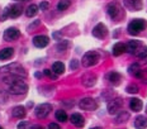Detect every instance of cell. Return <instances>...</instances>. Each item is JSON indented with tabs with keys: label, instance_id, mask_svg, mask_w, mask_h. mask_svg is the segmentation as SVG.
Wrapping results in <instances>:
<instances>
[{
	"label": "cell",
	"instance_id": "obj_29",
	"mask_svg": "<svg viewBox=\"0 0 147 129\" xmlns=\"http://www.w3.org/2000/svg\"><path fill=\"white\" fill-rule=\"evenodd\" d=\"M136 56L138 57V58H146L147 57V47L142 46V47L138 50V52L136 53Z\"/></svg>",
	"mask_w": 147,
	"mask_h": 129
},
{
	"label": "cell",
	"instance_id": "obj_17",
	"mask_svg": "<svg viewBox=\"0 0 147 129\" xmlns=\"http://www.w3.org/2000/svg\"><path fill=\"white\" fill-rule=\"evenodd\" d=\"M70 122H71L75 127H82L84 123H85V119H84V116H82L81 114L75 113V114H72L71 116H70Z\"/></svg>",
	"mask_w": 147,
	"mask_h": 129
},
{
	"label": "cell",
	"instance_id": "obj_16",
	"mask_svg": "<svg viewBox=\"0 0 147 129\" xmlns=\"http://www.w3.org/2000/svg\"><path fill=\"white\" fill-rule=\"evenodd\" d=\"M107 79H108V81H109L113 86H118L119 84H121V81H122L121 73H118V72H115V71L108 73V75H107Z\"/></svg>",
	"mask_w": 147,
	"mask_h": 129
},
{
	"label": "cell",
	"instance_id": "obj_25",
	"mask_svg": "<svg viewBox=\"0 0 147 129\" xmlns=\"http://www.w3.org/2000/svg\"><path fill=\"white\" fill-rule=\"evenodd\" d=\"M52 71H55L57 75H61V73L65 72V64L62 62H55L52 64Z\"/></svg>",
	"mask_w": 147,
	"mask_h": 129
},
{
	"label": "cell",
	"instance_id": "obj_18",
	"mask_svg": "<svg viewBox=\"0 0 147 129\" xmlns=\"http://www.w3.org/2000/svg\"><path fill=\"white\" fill-rule=\"evenodd\" d=\"M142 106H143V104H142V100L141 99L133 97V99L129 100V108L133 112H140V110L142 109Z\"/></svg>",
	"mask_w": 147,
	"mask_h": 129
},
{
	"label": "cell",
	"instance_id": "obj_9",
	"mask_svg": "<svg viewBox=\"0 0 147 129\" xmlns=\"http://www.w3.org/2000/svg\"><path fill=\"white\" fill-rule=\"evenodd\" d=\"M79 106H80V109H82V110H88V112H90V110L96 109L98 103L93 99V97H84V99L79 103Z\"/></svg>",
	"mask_w": 147,
	"mask_h": 129
},
{
	"label": "cell",
	"instance_id": "obj_36",
	"mask_svg": "<svg viewBox=\"0 0 147 129\" xmlns=\"http://www.w3.org/2000/svg\"><path fill=\"white\" fill-rule=\"evenodd\" d=\"M48 128L50 129H60V125L56 124V123H51V124L48 125Z\"/></svg>",
	"mask_w": 147,
	"mask_h": 129
},
{
	"label": "cell",
	"instance_id": "obj_40",
	"mask_svg": "<svg viewBox=\"0 0 147 129\" xmlns=\"http://www.w3.org/2000/svg\"><path fill=\"white\" fill-rule=\"evenodd\" d=\"M0 129H1V125H0Z\"/></svg>",
	"mask_w": 147,
	"mask_h": 129
},
{
	"label": "cell",
	"instance_id": "obj_30",
	"mask_svg": "<svg viewBox=\"0 0 147 129\" xmlns=\"http://www.w3.org/2000/svg\"><path fill=\"white\" fill-rule=\"evenodd\" d=\"M125 91H127L128 94H137L138 93V86L137 85H128L127 89H125Z\"/></svg>",
	"mask_w": 147,
	"mask_h": 129
},
{
	"label": "cell",
	"instance_id": "obj_28",
	"mask_svg": "<svg viewBox=\"0 0 147 129\" xmlns=\"http://www.w3.org/2000/svg\"><path fill=\"white\" fill-rule=\"evenodd\" d=\"M55 116H56V119L59 122H66L67 120V114H66V112H63V110H57L56 112V114H55Z\"/></svg>",
	"mask_w": 147,
	"mask_h": 129
},
{
	"label": "cell",
	"instance_id": "obj_39",
	"mask_svg": "<svg viewBox=\"0 0 147 129\" xmlns=\"http://www.w3.org/2000/svg\"><path fill=\"white\" fill-rule=\"evenodd\" d=\"M146 112H147V105H146Z\"/></svg>",
	"mask_w": 147,
	"mask_h": 129
},
{
	"label": "cell",
	"instance_id": "obj_33",
	"mask_svg": "<svg viewBox=\"0 0 147 129\" xmlns=\"http://www.w3.org/2000/svg\"><path fill=\"white\" fill-rule=\"evenodd\" d=\"M70 69L71 70H78L79 69V61L78 60H72L70 62Z\"/></svg>",
	"mask_w": 147,
	"mask_h": 129
},
{
	"label": "cell",
	"instance_id": "obj_31",
	"mask_svg": "<svg viewBox=\"0 0 147 129\" xmlns=\"http://www.w3.org/2000/svg\"><path fill=\"white\" fill-rule=\"evenodd\" d=\"M43 73H45L46 76H48L50 79H52V80H56L57 79V73L55 72V71H51V70H45Z\"/></svg>",
	"mask_w": 147,
	"mask_h": 129
},
{
	"label": "cell",
	"instance_id": "obj_24",
	"mask_svg": "<svg viewBox=\"0 0 147 129\" xmlns=\"http://www.w3.org/2000/svg\"><path fill=\"white\" fill-rule=\"evenodd\" d=\"M129 119V113L128 112H119L118 115L115 116V123L117 124H122V123H125Z\"/></svg>",
	"mask_w": 147,
	"mask_h": 129
},
{
	"label": "cell",
	"instance_id": "obj_8",
	"mask_svg": "<svg viewBox=\"0 0 147 129\" xmlns=\"http://www.w3.org/2000/svg\"><path fill=\"white\" fill-rule=\"evenodd\" d=\"M122 105H123V100L121 97H117V99H112L109 100L108 103V113L112 115L114 114H118L119 110H121Z\"/></svg>",
	"mask_w": 147,
	"mask_h": 129
},
{
	"label": "cell",
	"instance_id": "obj_1",
	"mask_svg": "<svg viewBox=\"0 0 147 129\" xmlns=\"http://www.w3.org/2000/svg\"><path fill=\"white\" fill-rule=\"evenodd\" d=\"M0 72L3 73H10V75H14V76H19V77H26L27 76V71L26 69L19 63H9L7 66H3L0 69Z\"/></svg>",
	"mask_w": 147,
	"mask_h": 129
},
{
	"label": "cell",
	"instance_id": "obj_38",
	"mask_svg": "<svg viewBox=\"0 0 147 129\" xmlns=\"http://www.w3.org/2000/svg\"><path fill=\"white\" fill-rule=\"evenodd\" d=\"M53 37H55L56 39H59V38H60V33H53Z\"/></svg>",
	"mask_w": 147,
	"mask_h": 129
},
{
	"label": "cell",
	"instance_id": "obj_2",
	"mask_svg": "<svg viewBox=\"0 0 147 129\" xmlns=\"http://www.w3.org/2000/svg\"><path fill=\"white\" fill-rule=\"evenodd\" d=\"M9 93L13 95H23L28 91V85L24 81H22V79L18 80V81L13 82V84L9 85Z\"/></svg>",
	"mask_w": 147,
	"mask_h": 129
},
{
	"label": "cell",
	"instance_id": "obj_37",
	"mask_svg": "<svg viewBox=\"0 0 147 129\" xmlns=\"http://www.w3.org/2000/svg\"><path fill=\"white\" fill-rule=\"evenodd\" d=\"M27 127H29V124L27 122H22L18 124V128H27Z\"/></svg>",
	"mask_w": 147,
	"mask_h": 129
},
{
	"label": "cell",
	"instance_id": "obj_12",
	"mask_svg": "<svg viewBox=\"0 0 147 129\" xmlns=\"http://www.w3.org/2000/svg\"><path fill=\"white\" fill-rule=\"evenodd\" d=\"M107 34H108V29H107V27L104 26L103 23H98L96 26L94 27V29H93V36L95 37V38L103 39Z\"/></svg>",
	"mask_w": 147,
	"mask_h": 129
},
{
	"label": "cell",
	"instance_id": "obj_32",
	"mask_svg": "<svg viewBox=\"0 0 147 129\" xmlns=\"http://www.w3.org/2000/svg\"><path fill=\"white\" fill-rule=\"evenodd\" d=\"M69 47V42H66V41H63L62 43H60L59 46H57V50H59L60 52H63L66 50V48Z\"/></svg>",
	"mask_w": 147,
	"mask_h": 129
},
{
	"label": "cell",
	"instance_id": "obj_11",
	"mask_svg": "<svg viewBox=\"0 0 147 129\" xmlns=\"http://www.w3.org/2000/svg\"><path fill=\"white\" fill-rule=\"evenodd\" d=\"M19 37H20V32L17 28H14V27H10V28H8L4 32V39L7 42L15 41V39H18Z\"/></svg>",
	"mask_w": 147,
	"mask_h": 129
},
{
	"label": "cell",
	"instance_id": "obj_23",
	"mask_svg": "<svg viewBox=\"0 0 147 129\" xmlns=\"http://www.w3.org/2000/svg\"><path fill=\"white\" fill-rule=\"evenodd\" d=\"M134 127L136 128H146L147 127V118L145 115H138L134 119Z\"/></svg>",
	"mask_w": 147,
	"mask_h": 129
},
{
	"label": "cell",
	"instance_id": "obj_13",
	"mask_svg": "<svg viewBox=\"0 0 147 129\" xmlns=\"http://www.w3.org/2000/svg\"><path fill=\"white\" fill-rule=\"evenodd\" d=\"M81 82L84 86L86 87H91L96 84V75L95 73H91V72H86L85 75H82L81 77Z\"/></svg>",
	"mask_w": 147,
	"mask_h": 129
},
{
	"label": "cell",
	"instance_id": "obj_26",
	"mask_svg": "<svg viewBox=\"0 0 147 129\" xmlns=\"http://www.w3.org/2000/svg\"><path fill=\"white\" fill-rule=\"evenodd\" d=\"M37 13H38V7H37V5H34V4L29 5V7L27 8V10H26V15H27V17H29V18L34 17Z\"/></svg>",
	"mask_w": 147,
	"mask_h": 129
},
{
	"label": "cell",
	"instance_id": "obj_22",
	"mask_svg": "<svg viewBox=\"0 0 147 129\" xmlns=\"http://www.w3.org/2000/svg\"><path fill=\"white\" fill-rule=\"evenodd\" d=\"M11 115L14 116V118H24L26 116V109H24L23 106H15L13 108V110H11Z\"/></svg>",
	"mask_w": 147,
	"mask_h": 129
},
{
	"label": "cell",
	"instance_id": "obj_14",
	"mask_svg": "<svg viewBox=\"0 0 147 129\" xmlns=\"http://www.w3.org/2000/svg\"><path fill=\"white\" fill-rule=\"evenodd\" d=\"M50 43V38H48L47 36H36L34 38H33V44L36 46V47L38 48H43L46 46Z\"/></svg>",
	"mask_w": 147,
	"mask_h": 129
},
{
	"label": "cell",
	"instance_id": "obj_3",
	"mask_svg": "<svg viewBox=\"0 0 147 129\" xmlns=\"http://www.w3.org/2000/svg\"><path fill=\"white\" fill-rule=\"evenodd\" d=\"M99 53L96 51H89L86 53L82 56V66L84 67H91V66H95L99 61Z\"/></svg>",
	"mask_w": 147,
	"mask_h": 129
},
{
	"label": "cell",
	"instance_id": "obj_20",
	"mask_svg": "<svg viewBox=\"0 0 147 129\" xmlns=\"http://www.w3.org/2000/svg\"><path fill=\"white\" fill-rule=\"evenodd\" d=\"M128 71H129L131 75L136 76V77H138V79L142 77V71H141V67L138 63H132L128 67Z\"/></svg>",
	"mask_w": 147,
	"mask_h": 129
},
{
	"label": "cell",
	"instance_id": "obj_34",
	"mask_svg": "<svg viewBox=\"0 0 147 129\" xmlns=\"http://www.w3.org/2000/svg\"><path fill=\"white\" fill-rule=\"evenodd\" d=\"M48 7H50V4H48L47 1H42L41 4H39V9H41V10H43V11L47 10Z\"/></svg>",
	"mask_w": 147,
	"mask_h": 129
},
{
	"label": "cell",
	"instance_id": "obj_5",
	"mask_svg": "<svg viewBox=\"0 0 147 129\" xmlns=\"http://www.w3.org/2000/svg\"><path fill=\"white\" fill-rule=\"evenodd\" d=\"M146 20L143 19H133L131 22L129 24H128V33L132 36H136L140 32H142L143 29L146 28Z\"/></svg>",
	"mask_w": 147,
	"mask_h": 129
},
{
	"label": "cell",
	"instance_id": "obj_6",
	"mask_svg": "<svg viewBox=\"0 0 147 129\" xmlns=\"http://www.w3.org/2000/svg\"><path fill=\"white\" fill-rule=\"evenodd\" d=\"M107 11H108V15L112 18L113 20H118L122 18L123 15V11H122V7L118 4L117 1H113L108 4V8H107Z\"/></svg>",
	"mask_w": 147,
	"mask_h": 129
},
{
	"label": "cell",
	"instance_id": "obj_19",
	"mask_svg": "<svg viewBox=\"0 0 147 129\" xmlns=\"http://www.w3.org/2000/svg\"><path fill=\"white\" fill-rule=\"evenodd\" d=\"M125 51H127V47H125V44L122 42H118L113 46V54H114V56H121Z\"/></svg>",
	"mask_w": 147,
	"mask_h": 129
},
{
	"label": "cell",
	"instance_id": "obj_4",
	"mask_svg": "<svg viewBox=\"0 0 147 129\" xmlns=\"http://www.w3.org/2000/svg\"><path fill=\"white\" fill-rule=\"evenodd\" d=\"M22 11H23V8L20 4H14V5H11V7H7L4 13H3L1 19L4 20V19H7V18H13L14 19V18L19 17V15L22 14Z\"/></svg>",
	"mask_w": 147,
	"mask_h": 129
},
{
	"label": "cell",
	"instance_id": "obj_35",
	"mask_svg": "<svg viewBox=\"0 0 147 129\" xmlns=\"http://www.w3.org/2000/svg\"><path fill=\"white\" fill-rule=\"evenodd\" d=\"M39 24H41V22H39V20H36L34 23H33V24H30V26L28 27V29H29V30H30V29H34L36 27H38V26H39Z\"/></svg>",
	"mask_w": 147,
	"mask_h": 129
},
{
	"label": "cell",
	"instance_id": "obj_7",
	"mask_svg": "<svg viewBox=\"0 0 147 129\" xmlns=\"http://www.w3.org/2000/svg\"><path fill=\"white\" fill-rule=\"evenodd\" d=\"M52 112V105L48 103H43L41 105H38L36 108V116L38 119H45L46 116H48V114Z\"/></svg>",
	"mask_w": 147,
	"mask_h": 129
},
{
	"label": "cell",
	"instance_id": "obj_27",
	"mask_svg": "<svg viewBox=\"0 0 147 129\" xmlns=\"http://www.w3.org/2000/svg\"><path fill=\"white\" fill-rule=\"evenodd\" d=\"M70 5H71V0H60L59 4H57V9H59L60 11H63V10H66Z\"/></svg>",
	"mask_w": 147,
	"mask_h": 129
},
{
	"label": "cell",
	"instance_id": "obj_21",
	"mask_svg": "<svg viewBox=\"0 0 147 129\" xmlns=\"http://www.w3.org/2000/svg\"><path fill=\"white\" fill-rule=\"evenodd\" d=\"M13 54H14V50H13V48L7 47V48H4V50L0 51V60H1V61L9 60V58H11Z\"/></svg>",
	"mask_w": 147,
	"mask_h": 129
},
{
	"label": "cell",
	"instance_id": "obj_10",
	"mask_svg": "<svg viewBox=\"0 0 147 129\" xmlns=\"http://www.w3.org/2000/svg\"><path fill=\"white\" fill-rule=\"evenodd\" d=\"M124 7L131 11H138L142 9V0H123Z\"/></svg>",
	"mask_w": 147,
	"mask_h": 129
},
{
	"label": "cell",
	"instance_id": "obj_15",
	"mask_svg": "<svg viewBox=\"0 0 147 129\" xmlns=\"http://www.w3.org/2000/svg\"><path fill=\"white\" fill-rule=\"evenodd\" d=\"M125 47H127V52L131 54H136L138 50L141 47H142V43L140 41H129L125 44Z\"/></svg>",
	"mask_w": 147,
	"mask_h": 129
}]
</instances>
